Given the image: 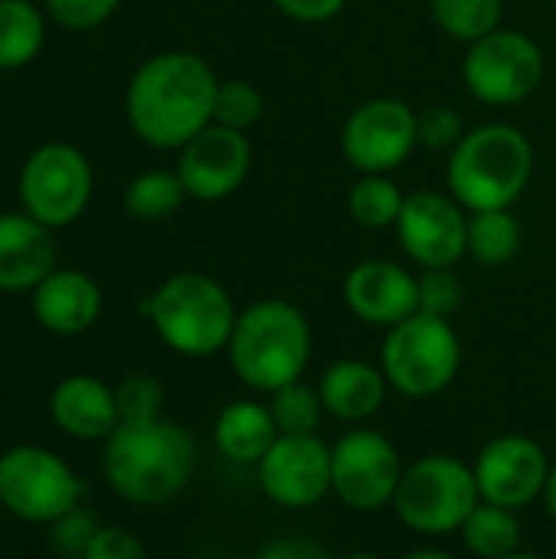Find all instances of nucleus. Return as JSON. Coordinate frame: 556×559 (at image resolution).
<instances>
[{
	"mask_svg": "<svg viewBox=\"0 0 556 559\" xmlns=\"http://www.w3.org/2000/svg\"><path fill=\"white\" fill-rule=\"evenodd\" d=\"M216 88L220 79L203 56L170 49L138 66L125 95V111L144 144L180 151L193 134L213 124Z\"/></svg>",
	"mask_w": 556,
	"mask_h": 559,
	"instance_id": "1",
	"label": "nucleus"
},
{
	"mask_svg": "<svg viewBox=\"0 0 556 559\" xmlns=\"http://www.w3.org/2000/svg\"><path fill=\"white\" fill-rule=\"evenodd\" d=\"M105 478L118 498L141 508H157L174 501L193 478L197 442L193 436L170 423H121L105 439Z\"/></svg>",
	"mask_w": 556,
	"mask_h": 559,
	"instance_id": "2",
	"label": "nucleus"
},
{
	"mask_svg": "<svg viewBox=\"0 0 556 559\" xmlns=\"http://www.w3.org/2000/svg\"><path fill=\"white\" fill-rule=\"evenodd\" d=\"M311 347L315 337L301 308L282 298H262L239 311L226 357L242 386L272 396L305 377Z\"/></svg>",
	"mask_w": 556,
	"mask_h": 559,
	"instance_id": "3",
	"label": "nucleus"
},
{
	"mask_svg": "<svg viewBox=\"0 0 556 559\" xmlns=\"http://www.w3.org/2000/svg\"><path fill=\"white\" fill-rule=\"evenodd\" d=\"M534 174V147L514 124H482L465 131L449 154V193L469 210H511Z\"/></svg>",
	"mask_w": 556,
	"mask_h": 559,
	"instance_id": "4",
	"label": "nucleus"
},
{
	"mask_svg": "<svg viewBox=\"0 0 556 559\" xmlns=\"http://www.w3.org/2000/svg\"><path fill=\"white\" fill-rule=\"evenodd\" d=\"M141 314L174 354L190 360L226 350L239 318L233 295L216 278L200 272H177L161 282L141 301Z\"/></svg>",
	"mask_w": 556,
	"mask_h": 559,
	"instance_id": "5",
	"label": "nucleus"
},
{
	"mask_svg": "<svg viewBox=\"0 0 556 559\" xmlns=\"http://www.w3.org/2000/svg\"><path fill=\"white\" fill-rule=\"evenodd\" d=\"M482 504L475 468L456 455H423L403 468L393 514L400 524L423 537L459 534L469 514Z\"/></svg>",
	"mask_w": 556,
	"mask_h": 559,
	"instance_id": "6",
	"label": "nucleus"
},
{
	"mask_svg": "<svg viewBox=\"0 0 556 559\" xmlns=\"http://www.w3.org/2000/svg\"><path fill=\"white\" fill-rule=\"evenodd\" d=\"M462 367V341L449 318L416 311L387 331L380 347V370L406 400H433L446 393Z\"/></svg>",
	"mask_w": 556,
	"mask_h": 559,
	"instance_id": "7",
	"label": "nucleus"
},
{
	"mask_svg": "<svg viewBox=\"0 0 556 559\" xmlns=\"http://www.w3.org/2000/svg\"><path fill=\"white\" fill-rule=\"evenodd\" d=\"M400 449L377 429L354 426L331 445V495L357 514L393 508L403 478Z\"/></svg>",
	"mask_w": 556,
	"mask_h": 559,
	"instance_id": "8",
	"label": "nucleus"
},
{
	"mask_svg": "<svg viewBox=\"0 0 556 559\" xmlns=\"http://www.w3.org/2000/svg\"><path fill=\"white\" fill-rule=\"evenodd\" d=\"M82 481L52 452L16 445L0 455V504L29 524H52L79 508Z\"/></svg>",
	"mask_w": 556,
	"mask_h": 559,
	"instance_id": "9",
	"label": "nucleus"
},
{
	"mask_svg": "<svg viewBox=\"0 0 556 559\" xmlns=\"http://www.w3.org/2000/svg\"><path fill=\"white\" fill-rule=\"evenodd\" d=\"M465 88L495 108L531 98L544 79V49L521 29H495L472 43L462 59Z\"/></svg>",
	"mask_w": 556,
	"mask_h": 559,
	"instance_id": "10",
	"label": "nucleus"
},
{
	"mask_svg": "<svg viewBox=\"0 0 556 559\" xmlns=\"http://www.w3.org/2000/svg\"><path fill=\"white\" fill-rule=\"evenodd\" d=\"M23 210L49 229L75 223L92 200V167L72 144L36 147L20 170Z\"/></svg>",
	"mask_w": 556,
	"mask_h": 559,
	"instance_id": "11",
	"label": "nucleus"
},
{
	"mask_svg": "<svg viewBox=\"0 0 556 559\" xmlns=\"http://www.w3.org/2000/svg\"><path fill=\"white\" fill-rule=\"evenodd\" d=\"M419 144L416 111L403 98H370L357 105L341 131V151L360 174H390Z\"/></svg>",
	"mask_w": 556,
	"mask_h": 559,
	"instance_id": "12",
	"label": "nucleus"
},
{
	"mask_svg": "<svg viewBox=\"0 0 556 559\" xmlns=\"http://www.w3.org/2000/svg\"><path fill=\"white\" fill-rule=\"evenodd\" d=\"M397 236L419 269H456L469 255V210L452 193H410L397 219Z\"/></svg>",
	"mask_w": 556,
	"mask_h": 559,
	"instance_id": "13",
	"label": "nucleus"
},
{
	"mask_svg": "<svg viewBox=\"0 0 556 559\" xmlns=\"http://www.w3.org/2000/svg\"><path fill=\"white\" fill-rule=\"evenodd\" d=\"M472 468L482 501L508 511H524L544 498L554 462L531 436L505 432L478 452Z\"/></svg>",
	"mask_w": 556,
	"mask_h": 559,
	"instance_id": "14",
	"label": "nucleus"
},
{
	"mask_svg": "<svg viewBox=\"0 0 556 559\" xmlns=\"http://www.w3.org/2000/svg\"><path fill=\"white\" fill-rule=\"evenodd\" d=\"M256 478L279 508H315L331 495V445L321 436H279L256 465Z\"/></svg>",
	"mask_w": 556,
	"mask_h": 559,
	"instance_id": "15",
	"label": "nucleus"
},
{
	"mask_svg": "<svg viewBox=\"0 0 556 559\" xmlns=\"http://www.w3.org/2000/svg\"><path fill=\"white\" fill-rule=\"evenodd\" d=\"M252 170V144L246 131L226 124H206L193 134L177 157V177L187 197L213 203L233 197Z\"/></svg>",
	"mask_w": 556,
	"mask_h": 559,
	"instance_id": "16",
	"label": "nucleus"
},
{
	"mask_svg": "<svg viewBox=\"0 0 556 559\" xmlns=\"http://www.w3.org/2000/svg\"><path fill=\"white\" fill-rule=\"evenodd\" d=\"M344 305L360 324L390 331L419 311V275L390 259L357 262L344 275Z\"/></svg>",
	"mask_w": 556,
	"mask_h": 559,
	"instance_id": "17",
	"label": "nucleus"
},
{
	"mask_svg": "<svg viewBox=\"0 0 556 559\" xmlns=\"http://www.w3.org/2000/svg\"><path fill=\"white\" fill-rule=\"evenodd\" d=\"M318 396L331 419H338L344 426H364L383 409V403L390 396V383H387L380 364L344 357V360H334L321 373Z\"/></svg>",
	"mask_w": 556,
	"mask_h": 559,
	"instance_id": "18",
	"label": "nucleus"
},
{
	"mask_svg": "<svg viewBox=\"0 0 556 559\" xmlns=\"http://www.w3.org/2000/svg\"><path fill=\"white\" fill-rule=\"evenodd\" d=\"M56 265V242L49 226L29 213L0 216V292L36 288Z\"/></svg>",
	"mask_w": 556,
	"mask_h": 559,
	"instance_id": "19",
	"label": "nucleus"
},
{
	"mask_svg": "<svg viewBox=\"0 0 556 559\" xmlns=\"http://www.w3.org/2000/svg\"><path fill=\"white\" fill-rule=\"evenodd\" d=\"M49 413L62 432H69L72 439H85V442L108 439L121 426L115 390L88 373L66 377L52 390Z\"/></svg>",
	"mask_w": 556,
	"mask_h": 559,
	"instance_id": "20",
	"label": "nucleus"
},
{
	"mask_svg": "<svg viewBox=\"0 0 556 559\" xmlns=\"http://www.w3.org/2000/svg\"><path fill=\"white\" fill-rule=\"evenodd\" d=\"M102 311V292L85 272H49L33 288V314L52 334H82Z\"/></svg>",
	"mask_w": 556,
	"mask_h": 559,
	"instance_id": "21",
	"label": "nucleus"
},
{
	"mask_svg": "<svg viewBox=\"0 0 556 559\" xmlns=\"http://www.w3.org/2000/svg\"><path fill=\"white\" fill-rule=\"evenodd\" d=\"M279 429L269 403L262 400H233L220 409L213 426V442L220 455L233 465H259L275 445Z\"/></svg>",
	"mask_w": 556,
	"mask_h": 559,
	"instance_id": "22",
	"label": "nucleus"
},
{
	"mask_svg": "<svg viewBox=\"0 0 556 559\" xmlns=\"http://www.w3.org/2000/svg\"><path fill=\"white\" fill-rule=\"evenodd\" d=\"M459 537H462V547L469 550V557L505 559L521 550L524 527H521L518 511H508V508L482 501L469 514V521L462 524Z\"/></svg>",
	"mask_w": 556,
	"mask_h": 559,
	"instance_id": "23",
	"label": "nucleus"
},
{
	"mask_svg": "<svg viewBox=\"0 0 556 559\" xmlns=\"http://www.w3.org/2000/svg\"><path fill=\"white\" fill-rule=\"evenodd\" d=\"M524 242V229L511 210L469 213V255L488 269L508 265Z\"/></svg>",
	"mask_w": 556,
	"mask_h": 559,
	"instance_id": "24",
	"label": "nucleus"
},
{
	"mask_svg": "<svg viewBox=\"0 0 556 559\" xmlns=\"http://www.w3.org/2000/svg\"><path fill=\"white\" fill-rule=\"evenodd\" d=\"M43 16L29 0H0V69H20L43 49Z\"/></svg>",
	"mask_w": 556,
	"mask_h": 559,
	"instance_id": "25",
	"label": "nucleus"
},
{
	"mask_svg": "<svg viewBox=\"0 0 556 559\" xmlns=\"http://www.w3.org/2000/svg\"><path fill=\"white\" fill-rule=\"evenodd\" d=\"M429 10L446 36L469 46L501 29L505 20V0H429Z\"/></svg>",
	"mask_w": 556,
	"mask_h": 559,
	"instance_id": "26",
	"label": "nucleus"
},
{
	"mask_svg": "<svg viewBox=\"0 0 556 559\" xmlns=\"http://www.w3.org/2000/svg\"><path fill=\"white\" fill-rule=\"evenodd\" d=\"M184 197H187V190H184L177 170H144L128 183L125 210H128V216H134L141 223H161L180 210Z\"/></svg>",
	"mask_w": 556,
	"mask_h": 559,
	"instance_id": "27",
	"label": "nucleus"
},
{
	"mask_svg": "<svg viewBox=\"0 0 556 559\" xmlns=\"http://www.w3.org/2000/svg\"><path fill=\"white\" fill-rule=\"evenodd\" d=\"M403 190L387 174H360L347 193V210L364 229H390L403 213Z\"/></svg>",
	"mask_w": 556,
	"mask_h": 559,
	"instance_id": "28",
	"label": "nucleus"
},
{
	"mask_svg": "<svg viewBox=\"0 0 556 559\" xmlns=\"http://www.w3.org/2000/svg\"><path fill=\"white\" fill-rule=\"evenodd\" d=\"M269 409L275 419L279 436H318L324 423V403L318 396V386H308L305 380H295L269 396Z\"/></svg>",
	"mask_w": 556,
	"mask_h": 559,
	"instance_id": "29",
	"label": "nucleus"
},
{
	"mask_svg": "<svg viewBox=\"0 0 556 559\" xmlns=\"http://www.w3.org/2000/svg\"><path fill=\"white\" fill-rule=\"evenodd\" d=\"M265 111V98L262 92L246 82V79H226L216 88V105H213V121L236 128V131H249L252 124H259Z\"/></svg>",
	"mask_w": 556,
	"mask_h": 559,
	"instance_id": "30",
	"label": "nucleus"
},
{
	"mask_svg": "<svg viewBox=\"0 0 556 559\" xmlns=\"http://www.w3.org/2000/svg\"><path fill=\"white\" fill-rule=\"evenodd\" d=\"M118 416L121 423H151L161 419L164 409V390L151 373H131L115 386Z\"/></svg>",
	"mask_w": 556,
	"mask_h": 559,
	"instance_id": "31",
	"label": "nucleus"
},
{
	"mask_svg": "<svg viewBox=\"0 0 556 559\" xmlns=\"http://www.w3.org/2000/svg\"><path fill=\"white\" fill-rule=\"evenodd\" d=\"M462 308V282L452 269H423L419 275V311L449 318Z\"/></svg>",
	"mask_w": 556,
	"mask_h": 559,
	"instance_id": "32",
	"label": "nucleus"
},
{
	"mask_svg": "<svg viewBox=\"0 0 556 559\" xmlns=\"http://www.w3.org/2000/svg\"><path fill=\"white\" fill-rule=\"evenodd\" d=\"M416 124H419V144L433 151H456L459 141L465 138V121L449 105H429L416 111Z\"/></svg>",
	"mask_w": 556,
	"mask_h": 559,
	"instance_id": "33",
	"label": "nucleus"
},
{
	"mask_svg": "<svg viewBox=\"0 0 556 559\" xmlns=\"http://www.w3.org/2000/svg\"><path fill=\"white\" fill-rule=\"evenodd\" d=\"M121 0H46L49 16L66 29H95L118 10Z\"/></svg>",
	"mask_w": 556,
	"mask_h": 559,
	"instance_id": "34",
	"label": "nucleus"
},
{
	"mask_svg": "<svg viewBox=\"0 0 556 559\" xmlns=\"http://www.w3.org/2000/svg\"><path fill=\"white\" fill-rule=\"evenodd\" d=\"M98 524L85 508H72L69 514H62L59 521H52V547L59 557L82 559L88 540L95 537Z\"/></svg>",
	"mask_w": 556,
	"mask_h": 559,
	"instance_id": "35",
	"label": "nucleus"
},
{
	"mask_svg": "<svg viewBox=\"0 0 556 559\" xmlns=\"http://www.w3.org/2000/svg\"><path fill=\"white\" fill-rule=\"evenodd\" d=\"M82 559H151L144 544L121 527H98Z\"/></svg>",
	"mask_w": 556,
	"mask_h": 559,
	"instance_id": "36",
	"label": "nucleus"
},
{
	"mask_svg": "<svg viewBox=\"0 0 556 559\" xmlns=\"http://www.w3.org/2000/svg\"><path fill=\"white\" fill-rule=\"evenodd\" d=\"M252 559H338L331 557V550L311 537H301V534H282V537H272L265 540Z\"/></svg>",
	"mask_w": 556,
	"mask_h": 559,
	"instance_id": "37",
	"label": "nucleus"
},
{
	"mask_svg": "<svg viewBox=\"0 0 556 559\" xmlns=\"http://www.w3.org/2000/svg\"><path fill=\"white\" fill-rule=\"evenodd\" d=\"M272 3L275 10H282L298 23H328L347 7V0H272Z\"/></svg>",
	"mask_w": 556,
	"mask_h": 559,
	"instance_id": "38",
	"label": "nucleus"
},
{
	"mask_svg": "<svg viewBox=\"0 0 556 559\" xmlns=\"http://www.w3.org/2000/svg\"><path fill=\"white\" fill-rule=\"evenodd\" d=\"M400 559H459V557H456V554H449V550H439V547H416V550L403 554Z\"/></svg>",
	"mask_w": 556,
	"mask_h": 559,
	"instance_id": "39",
	"label": "nucleus"
},
{
	"mask_svg": "<svg viewBox=\"0 0 556 559\" xmlns=\"http://www.w3.org/2000/svg\"><path fill=\"white\" fill-rule=\"evenodd\" d=\"M544 504H547V514H551V521L556 524V462H554V468H551L547 488H544Z\"/></svg>",
	"mask_w": 556,
	"mask_h": 559,
	"instance_id": "40",
	"label": "nucleus"
},
{
	"mask_svg": "<svg viewBox=\"0 0 556 559\" xmlns=\"http://www.w3.org/2000/svg\"><path fill=\"white\" fill-rule=\"evenodd\" d=\"M338 559H383L380 554H370V550H351V554H344V557Z\"/></svg>",
	"mask_w": 556,
	"mask_h": 559,
	"instance_id": "41",
	"label": "nucleus"
},
{
	"mask_svg": "<svg viewBox=\"0 0 556 559\" xmlns=\"http://www.w3.org/2000/svg\"><path fill=\"white\" fill-rule=\"evenodd\" d=\"M505 559H547V557H541V554H531V550H518V554H511V557H505Z\"/></svg>",
	"mask_w": 556,
	"mask_h": 559,
	"instance_id": "42",
	"label": "nucleus"
},
{
	"mask_svg": "<svg viewBox=\"0 0 556 559\" xmlns=\"http://www.w3.org/2000/svg\"><path fill=\"white\" fill-rule=\"evenodd\" d=\"M0 508H3V504H0Z\"/></svg>",
	"mask_w": 556,
	"mask_h": 559,
	"instance_id": "43",
	"label": "nucleus"
}]
</instances>
